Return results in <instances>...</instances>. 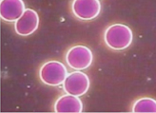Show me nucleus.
Returning a JSON list of instances; mask_svg holds the SVG:
<instances>
[{
    "label": "nucleus",
    "instance_id": "obj_1",
    "mask_svg": "<svg viewBox=\"0 0 156 113\" xmlns=\"http://www.w3.org/2000/svg\"><path fill=\"white\" fill-rule=\"evenodd\" d=\"M133 40V33L125 24L115 23L108 27L104 33L107 46L114 50H123L129 48Z\"/></svg>",
    "mask_w": 156,
    "mask_h": 113
},
{
    "label": "nucleus",
    "instance_id": "obj_2",
    "mask_svg": "<svg viewBox=\"0 0 156 113\" xmlns=\"http://www.w3.org/2000/svg\"><path fill=\"white\" fill-rule=\"evenodd\" d=\"M67 76L68 70L65 65L55 60L44 63L39 70L41 82L51 87H57L63 84Z\"/></svg>",
    "mask_w": 156,
    "mask_h": 113
},
{
    "label": "nucleus",
    "instance_id": "obj_3",
    "mask_svg": "<svg viewBox=\"0 0 156 113\" xmlns=\"http://www.w3.org/2000/svg\"><path fill=\"white\" fill-rule=\"evenodd\" d=\"M93 61V54L90 48L83 45H76L66 53L68 66L75 70H84L90 67Z\"/></svg>",
    "mask_w": 156,
    "mask_h": 113
},
{
    "label": "nucleus",
    "instance_id": "obj_4",
    "mask_svg": "<svg viewBox=\"0 0 156 113\" xmlns=\"http://www.w3.org/2000/svg\"><path fill=\"white\" fill-rule=\"evenodd\" d=\"M90 78L81 70H76L68 74L63 83L65 92L71 95L80 97L88 92L90 88Z\"/></svg>",
    "mask_w": 156,
    "mask_h": 113
},
{
    "label": "nucleus",
    "instance_id": "obj_5",
    "mask_svg": "<svg viewBox=\"0 0 156 113\" xmlns=\"http://www.w3.org/2000/svg\"><path fill=\"white\" fill-rule=\"evenodd\" d=\"M72 11L78 19L85 21L92 20L99 15L101 3L99 0H73Z\"/></svg>",
    "mask_w": 156,
    "mask_h": 113
},
{
    "label": "nucleus",
    "instance_id": "obj_6",
    "mask_svg": "<svg viewBox=\"0 0 156 113\" xmlns=\"http://www.w3.org/2000/svg\"><path fill=\"white\" fill-rule=\"evenodd\" d=\"M38 26V13L33 9H26L21 17L14 22V31L19 36H29L36 31Z\"/></svg>",
    "mask_w": 156,
    "mask_h": 113
},
{
    "label": "nucleus",
    "instance_id": "obj_7",
    "mask_svg": "<svg viewBox=\"0 0 156 113\" xmlns=\"http://www.w3.org/2000/svg\"><path fill=\"white\" fill-rule=\"evenodd\" d=\"M26 11L23 0H1L0 3V16L8 23H14Z\"/></svg>",
    "mask_w": 156,
    "mask_h": 113
},
{
    "label": "nucleus",
    "instance_id": "obj_8",
    "mask_svg": "<svg viewBox=\"0 0 156 113\" xmlns=\"http://www.w3.org/2000/svg\"><path fill=\"white\" fill-rule=\"evenodd\" d=\"M54 111L58 113H80L83 111V103L78 96L67 93L56 100Z\"/></svg>",
    "mask_w": 156,
    "mask_h": 113
},
{
    "label": "nucleus",
    "instance_id": "obj_9",
    "mask_svg": "<svg viewBox=\"0 0 156 113\" xmlns=\"http://www.w3.org/2000/svg\"><path fill=\"white\" fill-rule=\"evenodd\" d=\"M132 112L135 113H156V100L152 98H141L133 103Z\"/></svg>",
    "mask_w": 156,
    "mask_h": 113
}]
</instances>
